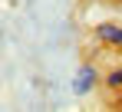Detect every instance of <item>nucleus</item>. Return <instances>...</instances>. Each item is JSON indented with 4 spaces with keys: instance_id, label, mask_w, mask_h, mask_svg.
Masks as SVG:
<instances>
[{
    "instance_id": "obj_1",
    "label": "nucleus",
    "mask_w": 122,
    "mask_h": 112,
    "mask_svg": "<svg viewBox=\"0 0 122 112\" xmlns=\"http://www.w3.org/2000/svg\"><path fill=\"white\" fill-rule=\"evenodd\" d=\"M96 79H99V76H96V69H92V66H82L79 76H76V86H73V89H76L79 96H86L89 89H92V82H96Z\"/></svg>"
},
{
    "instance_id": "obj_2",
    "label": "nucleus",
    "mask_w": 122,
    "mask_h": 112,
    "mask_svg": "<svg viewBox=\"0 0 122 112\" xmlns=\"http://www.w3.org/2000/svg\"><path fill=\"white\" fill-rule=\"evenodd\" d=\"M96 36H99V40H106V43H116V46H122V26L102 23V26H96Z\"/></svg>"
},
{
    "instance_id": "obj_3",
    "label": "nucleus",
    "mask_w": 122,
    "mask_h": 112,
    "mask_svg": "<svg viewBox=\"0 0 122 112\" xmlns=\"http://www.w3.org/2000/svg\"><path fill=\"white\" fill-rule=\"evenodd\" d=\"M106 82H109L112 89H119V86H122V69H112V73L106 76Z\"/></svg>"
}]
</instances>
